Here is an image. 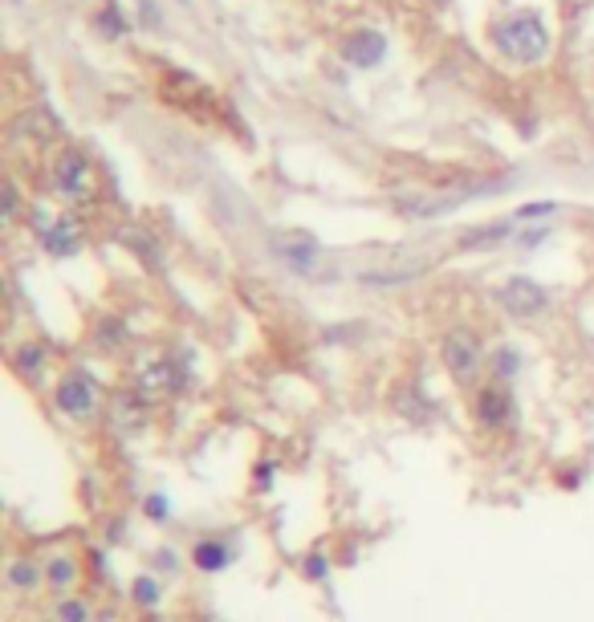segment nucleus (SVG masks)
Wrapping results in <instances>:
<instances>
[{"label": "nucleus", "instance_id": "f257e3e1", "mask_svg": "<svg viewBox=\"0 0 594 622\" xmlns=\"http://www.w3.org/2000/svg\"><path fill=\"white\" fill-rule=\"evenodd\" d=\"M489 37L501 49V57L517 61V66H533V61H542L550 49V33L538 13H509V17L493 21Z\"/></svg>", "mask_w": 594, "mask_h": 622}, {"label": "nucleus", "instance_id": "f03ea898", "mask_svg": "<svg viewBox=\"0 0 594 622\" xmlns=\"http://www.w3.org/2000/svg\"><path fill=\"white\" fill-rule=\"evenodd\" d=\"M53 188L62 192L66 200H90V192H94V167H90V159L82 155V151H66L62 159L53 163Z\"/></svg>", "mask_w": 594, "mask_h": 622}, {"label": "nucleus", "instance_id": "7ed1b4c3", "mask_svg": "<svg viewBox=\"0 0 594 622\" xmlns=\"http://www.w3.org/2000/svg\"><path fill=\"white\" fill-rule=\"evenodd\" d=\"M444 366L452 370L460 383L477 379V370H481V342H477V334H472V330H452L444 338Z\"/></svg>", "mask_w": 594, "mask_h": 622}, {"label": "nucleus", "instance_id": "20e7f679", "mask_svg": "<svg viewBox=\"0 0 594 622\" xmlns=\"http://www.w3.org/2000/svg\"><path fill=\"white\" fill-rule=\"evenodd\" d=\"M497 301L509 309L513 318H533V314H542V309L550 305V293L538 281H529V277H513V281L501 285Z\"/></svg>", "mask_w": 594, "mask_h": 622}, {"label": "nucleus", "instance_id": "39448f33", "mask_svg": "<svg viewBox=\"0 0 594 622\" xmlns=\"http://www.w3.org/2000/svg\"><path fill=\"white\" fill-rule=\"evenodd\" d=\"M94 403H98V391L86 375H66L57 383V407H62L70 419H90L94 415Z\"/></svg>", "mask_w": 594, "mask_h": 622}, {"label": "nucleus", "instance_id": "423d86ee", "mask_svg": "<svg viewBox=\"0 0 594 622\" xmlns=\"http://www.w3.org/2000/svg\"><path fill=\"white\" fill-rule=\"evenodd\" d=\"M383 53H387V41H383V33H375V29H359V33H350V37L342 41V57L350 61V66H359V70L379 66Z\"/></svg>", "mask_w": 594, "mask_h": 622}, {"label": "nucleus", "instance_id": "0eeeda50", "mask_svg": "<svg viewBox=\"0 0 594 622\" xmlns=\"http://www.w3.org/2000/svg\"><path fill=\"white\" fill-rule=\"evenodd\" d=\"M509 415H513V395H509L501 383L481 387V395H477V419H481L485 427H505Z\"/></svg>", "mask_w": 594, "mask_h": 622}, {"label": "nucleus", "instance_id": "6e6552de", "mask_svg": "<svg viewBox=\"0 0 594 622\" xmlns=\"http://www.w3.org/2000/svg\"><path fill=\"white\" fill-rule=\"evenodd\" d=\"M41 240H45V248L53 257H70L74 248L82 244V224H78V216H62V220H53L45 232H41Z\"/></svg>", "mask_w": 594, "mask_h": 622}, {"label": "nucleus", "instance_id": "1a4fd4ad", "mask_svg": "<svg viewBox=\"0 0 594 622\" xmlns=\"http://www.w3.org/2000/svg\"><path fill=\"white\" fill-rule=\"evenodd\" d=\"M192 562H196V570H204V574H220L228 562H232V549L224 545V541H196V549H192Z\"/></svg>", "mask_w": 594, "mask_h": 622}, {"label": "nucleus", "instance_id": "9d476101", "mask_svg": "<svg viewBox=\"0 0 594 622\" xmlns=\"http://www.w3.org/2000/svg\"><path fill=\"white\" fill-rule=\"evenodd\" d=\"M139 387H143L147 395H163V391H175V387H180V375H175L171 362H151L143 375H139Z\"/></svg>", "mask_w": 594, "mask_h": 622}, {"label": "nucleus", "instance_id": "9b49d317", "mask_svg": "<svg viewBox=\"0 0 594 622\" xmlns=\"http://www.w3.org/2000/svg\"><path fill=\"white\" fill-rule=\"evenodd\" d=\"M314 253L318 248L310 244V240H297V244H281V257L293 265V269H302V273H310L314 269Z\"/></svg>", "mask_w": 594, "mask_h": 622}, {"label": "nucleus", "instance_id": "f8f14e48", "mask_svg": "<svg viewBox=\"0 0 594 622\" xmlns=\"http://www.w3.org/2000/svg\"><path fill=\"white\" fill-rule=\"evenodd\" d=\"M9 582H13L17 590H33V586L41 582V570H37L33 562H13V566H9Z\"/></svg>", "mask_w": 594, "mask_h": 622}, {"label": "nucleus", "instance_id": "ddd939ff", "mask_svg": "<svg viewBox=\"0 0 594 622\" xmlns=\"http://www.w3.org/2000/svg\"><path fill=\"white\" fill-rule=\"evenodd\" d=\"M49 586H57V590L74 586V562H66V557H53V562H49Z\"/></svg>", "mask_w": 594, "mask_h": 622}, {"label": "nucleus", "instance_id": "4468645a", "mask_svg": "<svg viewBox=\"0 0 594 622\" xmlns=\"http://www.w3.org/2000/svg\"><path fill=\"white\" fill-rule=\"evenodd\" d=\"M135 598H139L143 606H155V602H159V582H155V578H139V582H135Z\"/></svg>", "mask_w": 594, "mask_h": 622}, {"label": "nucleus", "instance_id": "2eb2a0df", "mask_svg": "<svg viewBox=\"0 0 594 622\" xmlns=\"http://www.w3.org/2000/svg\"><path fill=\"white\" fill-rule=\"evenodd\" d=\"M102 25H106L110 37L123 33V17H118V5H114V0H106V5H102Z\"/></svg>", "mask_w": 594, "mask_h": 622}, {"label": "nucleus", "instance_id": "dca6fc26", "mask_svg": "<svg viewBox=\"0 0 594 622\" xmlns=\"http://www.w3.org/2000/svg\"><path fill=\"white\" fill-rule=\"evenodd\" d=\"M57 622H86V606L82 602H62L57 606Z\"/></svg>", "mask_w": 594, "mask_h": 622}, {"label": "nucleus", "instance_id": "f3484780", "mask_svg": "<svg viewBox=\"0 0 594 622\" xmlns=\"http://www.w3.org/2000/svg\"><path fill=\"white\" fill-rule=\"evenodd\" d=\"M41 358H45V350H41V346H25V350H21V358H17V366L29 375V370H37V366H41Z\"/></svg>", "mask_w": 594, "mask_h": 622}, {"label": "nucleus", "instance_id": "a211bd4d", "mask_svg": "<svg viewBox=\"0 0 594 622\" xmlns=\"http://www.w3.org/2000/svg\"><path fill=\"white\" fill-rule=\"evenodd\" d=\"M493 362H497V375H513V370H517V350L505 346V350H497Z\"/></svg>", "mask_w": 594, "mask_h": 622}, {"label": "nucleus", "instance_id": "6ab92c4d", "mask_svg": "<svg viewBox=\"0 0 594 622\" xmlns=\"http://www.w3.org/2000/svg\"><path fill=\"white\" fill-rule=\"evenodd\" d=\"M554 212H558V204L542 200V204H529V208H521V216H517V220H533V216H554Z\"/></svg>", "mask_w": 594, "mask_h": 622}, {"label": "nucleus", "instance_id": "aec40b11", "mask_svg": "<svg viewBox=\"0 0 594 622\" xmlns=\"http://www.w3.org/2000/svg\"><path fill=\"white\" fill-rule=\"evenodd\" d=\"M147 513H151V521H167V501H163V496H151Z\"/></svg>", "mask_w": 594, "mask_h": 622}, {"label": "nucleus", "instance_id": "412c9836", "mask_svg": "<svg viewBox=\"0 0 594 622\" xmlns=\"http://www.w3.org/2000/svg\"><path fill=\"white\" fill-rule=\"evenodd\" d=\"M13 212H17V188L9 183V188H5V220H13Z\"/></svg>", "mask_w": 594, "mask_h": 622}]
</instances>
